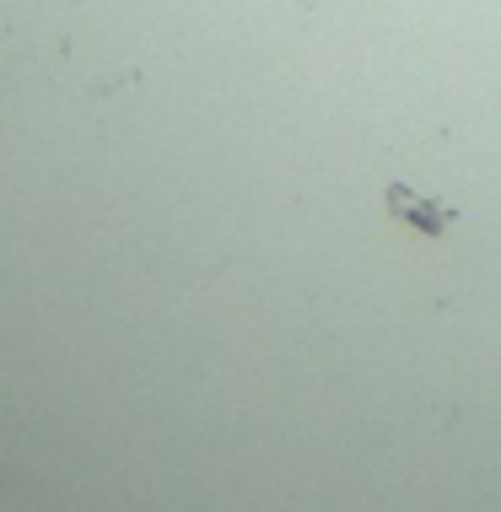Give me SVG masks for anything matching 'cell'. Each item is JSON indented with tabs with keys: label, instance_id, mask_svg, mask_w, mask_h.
I'll return each instance as SVG.
<instances>
[{
	"label": "cell",
	"instance_id": "cell-2",
	"mask_svg": "<svg viewBox=\"0 0 501 512\" xmlns=\"http://www.w3.org/2000/svg\"><path fill=\"white\" fill-rule=\"evenodd\" d=\"M297 6H302V11H318V6H329V0H297Z\"/></svg>",
	"mask_w": 501,
	"mask_h": 512
},
{
	"label": "cell",
	"instance_id": "cell-1",
	"mask_svg": "<svg viewBox=\"0 0 501 512\" xmlns=\"http://www.w3.org/2000/svg\"><path fill=\"white\" fill-rule=\"evenodd\" d=\"M383 195H388V216L405 221V227H415V232H421V238H431V243L448 238V227L458 221V211H453L448 200H426V195H415L405 178H388Z\"/></svg>",
	"mask_w": 501,
	"mask_h": 512
}]
</instances>
